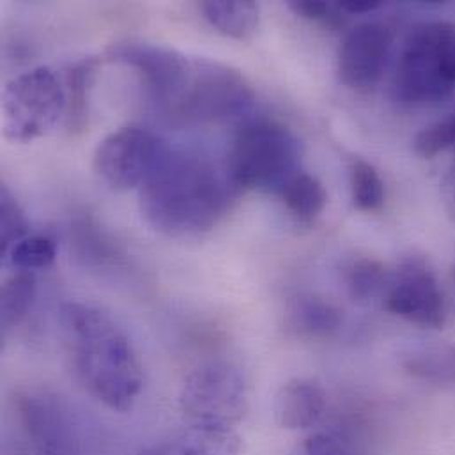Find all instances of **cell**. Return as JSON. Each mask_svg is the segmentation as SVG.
Returning <instances> with one entry per match:
<instances>
[{"instance_id": "obj_1", "label": "cell", "mask_w": 455, "mask_h": 455, "mask_svg": "<svg viewBox=\"0 0 455 455\" xmlns=\"http://www.w3.org/2000/svg\"><path fill=\"white\" fill-rule=\"evenodd\" d=\"M228 165L192 151L165 155L140 187L144 220L167 235H197L215 228L237 197Z\"/></svg>"}, {"instance_id": "obj_2", "label": "cell", "mask_w": 455, "mask_h": 455, "mask_svg": "<svg viewBox=\"0 0 455 455\" xmlns=\"http://www.w3.org/2000/svg\"><path fill=\"white\" fill-rule=\"evenodd\" d=\"M60 337L73 374L105 408L130 411L144 387L139 355L124 330L103 308L68 301L59 315Z\"/></svg>"}, {"instance_id": "obj_3", "label": "cell", "mask_w": 455, "mask_h": 455, "mask_svg": "<svg viewBox=\"0 0 455 455\" xmlns=\"http://www.w3.org/2000/svg\"><path fill=\"white\" fill-rule=\"evenodd\" d=\"M299 142L283 124L269 119L244 123L234 135L228 171L239 188L282 194L299 171Z\"/></svg>"}, {"instance_id": "obj_4", "label": "cell", "mask_w": 455, "mask_h": 455, "mask_svg": "<svg viewBox=\"0 0 455 455\" xmlns=\"http://www.w3.org/2000/svg\"><path fill=\"white\" fill-rule=\"evenodd\" d=\"M392 91L406 105H427L455 91V25L449 21L417 27L401 53Z\"/></svg>"}, {"instance_id": "obj_5", "label": "cell", "mask_w": 455, "mask_h": 455, "mask_svg": "<svg viewBox=\"0 0 455 455\" xmlns=\"http://www.w3.org/2000/svg\"><path fill=\"white\" fill-rule=\"evenodd\" d=\"M253 98L243 73L219 60L194 57L185 87L164 112L178 124H206L241 116L253 105Z\"/></svg>"}, {"instance_id": "obj_6", "label": "cell", "mask_w": 455, "mask_h": 455, "mask_svg": "<svg viewBox=\"0 0 455 455\" xmlns=\"http://www.w3.org/2000/svg\"><path fill=\"white\" fill-rule=\"evenodd\" d=\"M66 114V91L50 68H34L12 78L2 94L5 140L28 144L46 137Z\"/></svg>"}, {"instance_id": "obj_7", "label": "cell", "mask_w": 455, "mask_h": 455, "mask_svg": "<svg viewBox=\"0 0 455 455\" xmlns=\"http://www.w3.org/2000/svg\"><path fill=\"white\" fill-rule=\"evenodd\" d=\"M180 408L194 424L232 427L248 413L246 379L234 363H203L187 376Z\"/></svg>"}, {"instance_id": "obj_8", "label": "cell", "mask_w": 455, "mask_h": 455, "mask_svg": "<svg viewBox=\"0 0 455 455\" xmlns=\"http://www.w3.org/2000/svg\"><path fill=\"white\" fill-rule=\"evenodd\" d=\"M165 151L167 146L151 132L126 126L112 132L98 144L92 167L107 187L126 192L144 185Z\"/></svg>"}, {"instance_id": "obj_9", "label": "cell", "mask_w": 455, "mask_h": 455, "mask_svg": "<svg viewBox=\"0 0 455 455\" xmlns=\"http://www.w3.org/2000/svg\"><path fill=\"white\" fill-rule=\"evenodd\" d=\"M387 310L422 328L445 324V299L426 257L411 255L401 262L387 287Z\"/></svg>"}, {"instance_id": "obj_10", "label": "cell", "mask_w": 455, "mask_h": 455, "mask_svg": "<svg viewBox=\"0 0 455 455\" xmlns=\"http://www.w3.org/2000/svg\"><path fill=\"white\" fill-rule=\"evenodd\" d=\"M16 410L34 455H84L78 427L59 397L25 392L16 399Z\"/></svg>"}, {"instance_id": "obj_11", "label": "cell", "mask_w": 455, "mask_h": 455, "mask_svg": "<svg viewBox=\"0 0 455 455\" xmlns=\"http://www.w3.org/2000/svg\"><path fill=\"white\" fill-rule=\"evenodd\" d=\"M107 55L110 60L139 71L149 94L158 101L162 110L181 92L194 64V57H188L176 48L146 41L112 44Z\"/></svg>"}, {"instance_id": "obj_12", "label": "cell", "mask_w": 455, "mask_h": 455, "mask_svg": "<svg viewBox=\"0 0 455 455\" xmlns=\"http://www.w3.org/2000/svg\"><path fill=\"white\" fill-rule=\"evenodd\" d=\"M392 48V34L381 23L355 27L339 50L337 69L340 82L353 91L374 89L387 68Z\"/></svg>"}, {"instance_id": "obj_13", "label": "cell", "mask_w": 455, "mask_h": 455, "mask_svg": "<svg viewBox=\"0 0 455 455\" xmlns=\"http://www.w3.org/2000/svg\"><path fill=\"white\" fill-rule=\"evenodd\" d=\"M326 410V394L312 379H291L276 394L273 413L280 429L299 431L315 426Z\"/></svg>"}, {"instance_id": "obj_14", "label": "cell", "mask_w": 455, "mask_h": 455, "mask_svg": "<svg viewBox=\"0 0 455 455\" xmlns=\"http://www.w3.org/2000/svg\"><path fill=\"white\" fill-rule=\"evenodd\" d=\"M142 455H241V438L228 426L194 424L171 442Z\"/></svg>"}, {"instance_id": "obj_15", "label": "cell", "mask_w": 455, "mask_h": 455, "mask_svg": "<svg viewBox=\"0 0 455 455\" xmlns=\"http://www.w3.org/2000/svg\"><path fill=\"white\" fill-rule=\"evenodd\" d=\"M201 11L212 27L232 39L244 41L259 27V5L251 0H206Z\"/></svg>"}, {"instance_id": "obj_16", "label": "cell", "mask_w": 455, "mask_h": 455, "mask_svg": "<svg viewBox=\"0 0 455 455\" xmlns=\"http://www.w3.org/2000/svg\"><path fill=\"white\" fill-rule=\"evenodd\" d=\"M98 57H85L68 69L66 76V126L69 133H80L89 121V92L92 89L96 71L100 68Z\"/></svg>"}, {"instance_id": "obj_17", "label": "cell", "mask_w": 455, "mask_h": 455, "mask_svg": "<svg viewBox=\"0 0 455 455\" xmlns=\"http://www.w3.org/2000/svg\"><path fill=\"white\" fill-rule=\"evenodd\" d=\"M291 326L303 337H328L335 333L342 317L335 305L324 301L317 296H301L298 298L289 310Z\"/></svg>"}, {"instance_id": "obj_18", "label": "cell", "mask_w": 455, "mask_h": 455, "mask_svg": "<svg viewBox=\"0 0 455 455\" xmlns=\"http://www.w3.org/2000/svg\"><path fill=\"white\" fill-rule=\"evenodd\" d=\"M280 196L289 212L303 222H310L319 217L328 201L326 190L321 181L303 171L298 172L285 185Z\"/></svg>"}, {"instance_id": "obj_19", "label": "cell", "mask_w": 455, "mask_h": 455, "mask_svg": "<svg viewBox=\"0 0 455 455\" xmlns=\"http://www.w3.org/2000/svg\"><path fill=\"white\" fill-rule=\"evenodd\" d=\"M36 296V278L32 273L16 271L2 285L0 294V321L2 330L16 328L28 314Z\"/></svg>"}, {"instance_id": "obj_20", "label": "cell", "mask_w": 455, "mask_h": 455, "mask_svg": "<svg viewBox=\"0 0 455 455\" xmlns=\"http://www.w3.org/2000/svg\"><path fill=\"white\" fill-rule=\"evenodd\" d=\"M410 374L429 383H455V344L433 346L406 356Z\"/></svg>"}, {"instance_id": "obj_21", "label": "cell", "mask_w": 455, "mask_h": 455, "mask_svg": "<svg viewBox=\"0 0 455 455\" xmlns=\"http://www.w3.org/2000/svg\"><path fill=\"white\" fill-rule=\"evenodd\" d=\"M390 276L381 262L374 259H358L346 269V287L355 301L365 303L387 291Z\"/></svg>"}, {"instance_id": "obj_22", "label": "cell", "mask_w": 455, "mask_h": 455, "mask_svg": "<svg viewBox=\"0 0 455 455\" xmlns=\"http://www.w3.org/2000/svg\"><path fill=\"white\" fill-rule=\"evenodd\" d=\"M351 196L353 204L360 212H378L385 203V185L378 171L363 162L356 160L351 165Z\"/></svg>"}, {"instance_id": "obj_23", "label": "cell", "mask_w": 455, "mask_h": 455, "mask_svg": "<svg viewBox=\"0 0 455 455\" xmlns=\"http://www.w3.org/2000/svg\"><path fill=\"white\" fill-rule=\"evenodd\" d=\"M7 255L12 267L32 273L53 264L55 244L46 235H27L11 246Z\"/></svg>"}, {"instance_id": "obj_24", "label": "cell", "mask_w": 455, "mask_h": 455, "mask_svg": "<svg viewBox=\"0 0 455 455\" xmlns=\"http://www.w3.org/2000/svg\"><path fill=\"white\" fill-rule=\"evenodd\" d=\"M28 222L16 203V199L11 196V192L2 187L0 190V251L5 255L12 244H16L20 239L27 237Z\"/></svg>"}, {"instance_id": "obj_25", "label": "cell", "mask_w": 455, "mask_h": 455, "mask_svg": "<svg viewBox=\"0 0 455 455\" xmlns=\"http://www.w3.org/2000/svg\"><path fill=\"white\" fill-rule=\"evenodd\" d=\"M447 149H455V114L422 130L415 139V151L422 158H435Z\"/></svg>"}, {"instance_id": "obj_26", "label": "cell", "mask_w": 455, "mask_h": 455, "mask_svg": "<svg viewBox=\"0 0 455 455\" xmlns=\"http://www.w3.org/2000/svg\"><path fill=\"white\" fill-rule=\"evenodd\" d=\"M289 9L305 20L312 21H326L335 23L340 20V7L339 4L321 2V0H292L289 2Z\"/></svg>"}, {"instance_id": "obj_27", "label": "cell", "mask_w": 455, "mask_h": 455, "mask_svg": "<svg viewBox=\"0 0 455 455\" xmlns=\"http://www.w3.org/2000/svg\"><path fill=\"white\" fill-rule=\"evenodd\" d=\"M307 455H356L347 449L340 440L330 435H312L305 443Z\"/></svg>"}, {"instance_id": "obj_28", "label": "cell", "mask_w": 455, "mask_h": 455, "mask_svg": "<svg viewBox=\"0 0 455 455\" xmlns=\"http://www.w3.org/2000/svg\"><path fill=\"white\" fill-rule=\"evenodd\" d=\"M442 197L449 217L455 222V165L449 171L442 185Z\"/></svg>"}, {"instance_id": "obj_29", "label": "cell", "mask_w": 455, "mask_h": 455, "mask_svg": "<svg viewBox=\"0 0 455 455\" xmlns=\"http://www.w3.org/2000/svg\"><path fill=\"white\" fill-rule=\"evenodd\" d=\"M337 4L342 12H349V14L371 12L381 5V2H378V0H342Z\"/></svg>"}, {"instance_id": "obj_30", "label": "cell", "mask_w": 455, "mask_h": 455, "mask_svg": "<svg viewBox=\"0 0 455 455\" xmlns=\"http://www.w3.org/2000/svg\"><path fill=\"white\" fill-rule=\"evenodd\" d=\"M452 275H454V283H455V262H454V271H452Z\"/></svg>"}]
</instances>
